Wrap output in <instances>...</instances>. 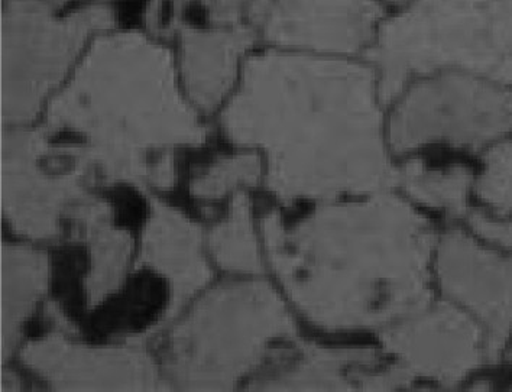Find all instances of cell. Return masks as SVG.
<instances>
[{
    "mask_svg": "<svg viewBox=\"0 0 512 392\" xmlns=\"http://www.w3.org/2000/svg\"><path fill=\"white\" fill-rule=\"evenodd\" d=\"M385 118L364 58L265 47L246 58L222 123L233 144L259 151L267 186L291 204L394 190Z\"/></svg>",
    "mask_w": 512,
    "mask_h": 392,
    "instance_id": "6da1fadb",
    "label": "cell"
},
{
    "mask_svg": "<svg viewBox=\"0 0 512 392\" xmlns=\"http://www.w3.org/2000/svg\"><path fill=\"white\" fill-rule=\"evenodd\" d=\"M272 271L296 309L332 333H379L434 298L439 235L398 191L332 200L287 223L262 220Z\"/></svg>",
    "mask_w": 512,
    "mask_h": 392,
    "instance_id": "7a4b0ae2",
    "label": "cell"
},
{
    "mask_svg": "<svg viewBox=\"0 0 512 392\" xmlns=\"http://www.w3.org/2000/svg\"><path fill=\"white\" fill-rule=\"evenodd\" d=\"M50 134H74L113 180H151L148 155L202 144L206 129L178 93L171 55L136 32L97 38L51 105Z\"/></svg>",
    "mask_w": 512,
    "mask_h": 392,
    "instance_id": "3957f363",
    "label": "cell"
},
{
    "mask_svg": "<svg viewBox=\"0 0 512 392\" xmlns=\"http://www.w3.org/2000/svg\"><path fill=\"white\" fill-rule=\"evenodd\" d=\"M294 336L293 316L270 284H220L171 333L168 372L184 390H230Z\"/></svg>",
    "mask_w": 512,
    "mask_h": 392,
    "instance_id": "277c9868",
    "label": "cell"
},
{
    "mask_svg": "<svg viewBox=\"0 0 512 392\" xmlns=\"http://www.w3.org/2000/svg\"><path fill=\"white\" fill-rule=\"evenodd\" d=\"M385 128L395 160L476 151L511 131L512 95L476 71H436L388 103Z\"/></svg>",
    "mask_w": 512,
    "mask_h": 392,
    "instance_id": "5b68a950",
    "label": "cell"
},
{
    "mask_svg": "<svg viewBox=\"0 0 512 392\" xmlns=\"http://www.w3.org/2000/svg\"><path fill=\"white\" fill-rule=\"evenodd\" d=\"M108 6L67 16L42 0H6L2 14V119L24 125L37 116L87 38L112 27Z\"/></svg>",
    "mask_w": 512,
    "mask_h": 392,
    "instance_id": "8992f818",
    "label": "cell"
},
{
    "mask_svg": "<svg viewBox=\"0 0 512 392\" xmlns=\"http://www.w3.org/2000/svg\"><path fill=\"white\" fill-rule=\"evenodd\" d=\"M478 0H410L385 19L365 54L377 71L385 106L411 80L442 70L478 67L479 48L489 41Z\"/></svg>",
    "mask_w": 512,
    "mask_h": 392,
    "instance_id": "52a82bcc",
    "label": "cell"
},
{
    "mask_svg": "<svg viewBox=\"0 0 512 392\" xmlns=\"http://www.w3.org/2000/svg\"><path fill=\"white\" fill-rule=\"evenodd\" d=\"M92 161L79 145H58L47 132H5L2 139V204L15 230L53 238L61 219H74L89 194L80 178Z\"/></svg>",
    "mask_w": 512,
    "mask_h": 392,
    "instance_id": "ba28073f",
    "label": "cell"
},
{
    "mask_svg": "<svg viewBox=\"0 0 512 392\" xmlns=\"http://www.w3.org/2000/svg\"><path fill=\"white\" fill-rule=\"evenodd\" d=\"M390 14L382 0H259L249 24L265 47L364 58Z\"/></svg>",
    "mask_w": 512,
    "mask_h": 392,
    "instance_id": "9c48e42d",
    "label": "cell"
},
{
    "mask_svg": "<svg viewBox=\"0 0 512 392\" xmlns=\"http://www.w3.org/2000/svg\"><path fill=\"white\" fill-rule=\"evenodd\" d=\"M378 336L387 358L414 384L453 387L479 361L478 330L468 314L443 297H434Z\"/></svg>",
    "mask_w": 512,
    "mask_h": 392,
    "instance_id": "30bf717a",
    "label": "cell"
},
{
    "mask_svg": "<svg viewBox=\"0 0 512 392\" xmlns=\"http://www.w3.org/2000/svg\"><path fill=\"white\" fill-rule=\"evenodd\" d=\"M287 343L271 353L251 390L395 391L414 384L382 349Z\"/></svg>",
    "mask_w": 512,
    "mask_h": 392,
    "instance_id": "8fae6325",
    "label": "cell"
},
{
    "mask_svg": "<svg viewBox=\"0 0 512 392\" xmlns=\"http://www.w3.org/2000/svg\"><path fill=\"white\" fill-rule=\"evenodd\" d=\"M22 359L58 390H165L154 362L141 349L90 348L50 335L28 345Z\"/></svg>",
    "mask_w": 512,
    "mask_h": 392,
    "instance_id": "7c38bea8",
    "label": "cell"
},
{
    "mask_svg": "<svg viewBox=\"0 0 512 392\" xmlns=\"http://www.w3.org/2000/svg\"><path fill=\"white\" fill-rule=\"evenodd\" d=\"M433 277L443 298L478 314L494 332L512 322V262L485 254L460 230L437 238Z\"/></svg>",
    "mask_w": 512,
    "mask_h": 392,
    "instance_id": "4fadbf2b",
    "label": "cell"
},
{
    "mask_svg": "<svg viewBox=\"0 0 512 392\" xmlns=\"http://www.w3.org/2000/svg\"><path fill=\"white\" fill-rule=\"evenodd\" d=\"M181 70L191 99L210 112L235 86L246 58L261 44L254 25H229L204 31L181 24Z\"/></svg>",
    "mask_w": 512,
    "mask_h": 392,
    "instance_id": "5bb4252c",
    "label": "cell"
},
{
    "mask_svg": "<svg viewBox=\"0 0 512 392\" xmlns=\"http://www.w3.org/2000/svg\"><path fill=\"white\" fill-rule=\"evenodd\" d=\"M142 261L171 284V320L210 280V270L202 254V235L177 210L155 202L142 238Z\"/></svg>",
    "mask_w": 512,
    "mask_h": 392,
    "instance_id": "9a60e30c",
    "label": "cell"
},
{
    "mask_svg": "<svg viewBox=\"0 0 512 392\" xmlns=\"http://www.w3.org/2000/svg\"><path fill=\"white\" fill-rule=\"evenodd\" d=\"M471 171L443 154H421L397 160L394 190L420 210L460 217L466 213Z\"/></svg>",
    "mask_w": 512,
    "mask_h": 392,
    "instance_id": "2e32d148",
    "label": "cell"
},
{
    "mask_svg": "<svg viewBox=\"0 0 512 392\" xmlns=\"http://www.w3.org/2000/svg\"><path fill=\"white\" fill-rule=\"evenodd\" d=\"M45 255L24 246L2 249V358L14 351L22 326L47 287Z\"/></svg>",
    "mask_w": 512,
    "mask_h": 392,
    "instance_id": "e0dca14e",
    "label": "cell"
},
{
    "mask_svg": "<svg viewBox=\"0 0 512 392\" xmlns=\"http://www.w3.org/2000/svg\"><path fill=\"white\" fill-rule=\"evenodd\" d=\"M81 233L92 255V270L86 281L87 298L92 306H96L121 284L131 257V236L113 228L110 219L92 223Z\"/></svg>",
    "mask_w": 512,
    "mask_h": 392,
    "instance_id": "ac0fdd59",
    "label": "cell"
},
{
    "mask_svg": "<svg viewBox=\"0 0 512 392\" xmlns=\"http://www.w3.org/2000/svg\"><path fill=\"white\" fill-rule=\"evenodd\" d=\"M210 246L216 261L225 270L248 275L264 271L251 203L243 191L233 199L228 219L213 230Z\"/></svg>",
    "mask_w": 512,
    "mask_h": 392,
    "instance_id": "d6986e66",
    "label": "cell"
},
{
    "mask_svg": "<svg viewBox=\"0 0 512 392\" xmlns=\"http://www.w3.org/2000/svg\"><path fill=\"white\" fill-rule=\"evenodd\" d=\"M264 163L254 149L217 161L204 176L197 178L191 193L203 199H219L239 186H256L261 180Z\"/></svg>",
    "mask_w": 512,
    "mask_h": 392,
    "instance_id": "ffe728a7",
    "label": "cell"
},
{
    "mask_svg": "<svg viewBox=\"0 0 512 392\" xmlns=\"http://www.w3.org/2000/svg\"><path fill=\"white\" fill-rule=\"evenodd\" d=\"M210 18L220 27L249 24L259 0H202Z\"/></svg>",
    "mask_w": 512,
    "mask_h": 392,
    "instance_id": "44dd1931",
    "label": "cell"
},
{
    "mask_svg": "<svg viewBox=\"0 0 512 392\" xmlns=\"http://www.w3.org/2000/svg\"><path fill=\"white\" fill-rule=\"evenodd\" d=\"M191 0H151L147 14V25L157 34L165 35V14L167 11L168 21H170L171 29L177 32L180 27V14L184 6Z\"/></svg>",
    "mask_w": 512,
    "mask_h": 392,
    "instance_id": "7402d4cb",
    "label": "cell"
},
{
    "mask_svg": "<svg viewBox=\"0 0 512 392\" xmlns=\"http://www.w3.org/2000/svg\"><path fill=\"white\" fill-rule=\"evenodd\" d=\"M151 181L158 187H171L174 183V164L168 155L160 158L152 168Z\"/></svg>",
    "mask_w": 512,
    "mask_h": 392,
    "instance_id": "603a6c76",
    "label": "cell"
},
{
    "mask_svg": "<svg viewBox=\"0 0 512 392\" xmlns=\"http://www.w3.org/2000/svg\"><path fill=\"white\" fill-rule=\"evenodd\" d=\"M18 378L12 372H3L2 374V391H16L18 390Z\"/></svg>",
    "mask_w": 512,
    "mask_h": 392,
    "instance_id": "cb8c5ba5",
    "label": "cell"
},
{
    "mask_svg": "<svg viewBox=\"0 0 512 392\" xmlns=\"http://www.w3.org/2000/svg\"><path fill=\"white\" fill-rule=\"evenodd\" d=\"M382 2H384V5L387 6L391 12H394L403 8V6L407 5L410 0H382Z\"/></svg>",
    "mask_w": 512,
    "mask_h": 392,
    "instance_id": "d4e9b609",
    "label": "cell"
},
{
    "mask_svg": "<svg viewBox=\"0 0 512 392\" xmlns=\"http://www.w3.org/2000/svg\"><path fill=\"white\" fill-rule=\"evenodd\" d=\"M42 2L48 3V5L51 6H58L61 5V3L66 2V0H42Z\"/></svg>",
    "mask_w": 512,
    "mask_h": 392,
    "instance_id": "484cf974",
    "label": "cell"
}]
</instances>
